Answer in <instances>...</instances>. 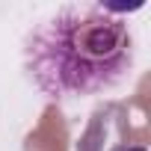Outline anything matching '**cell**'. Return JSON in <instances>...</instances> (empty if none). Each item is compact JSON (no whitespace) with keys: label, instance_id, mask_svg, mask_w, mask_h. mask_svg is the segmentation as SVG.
<instances>
[{"label":"cell","instance_id":"cell-1","mask_svg":"<svg viewBox=\"0 0 151 151\" xmlns=\"http://www.w3.org/2000/svg\"><path fill=\"white\" fill-rule=\"evenodd\" d=\"M133 62L127 18L107 3H65L24 39V71L50 101L113 92L130 77Z\"/></svg>","mask_w":151,"mask_h":151},{"label":"cell","instance_id":"cell-2","mask_svg":"<svg viewBox=\"0 0 151 151\" xmlns=\"http://www.w3.org/2000/svg\"><path fill=\"white\" fill-rule=\"evenodd\" d=\"M116 151H145L142 145H122V148H116Z\"/></svg>","mask_w":151,"mask_h":151}]
</instances>
